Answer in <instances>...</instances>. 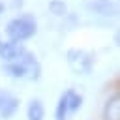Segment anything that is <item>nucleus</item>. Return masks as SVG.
<instances>
[{
	"mask_svg": "<svg viewBox=\"0 0 120 120\" xmlns=\"http://www.w3.org/2000/svg\"><path fill=\"white\" fill-rule=\"evenodd\" d=\"M38 32V21L34 15L30 13H22L15 19H11L6 26V34L11 41H24L28 38H32Z\"/></svg>",
	"mask_w": 120,
	"mask_h": 120,
	"instance_id": "obj_1",
	"label": "nucleus"
},
{
	"mask_svg": "<svg viewBox=\"0 0 120 120\" xmlns=\"http://www.w3.org/2000/svg\"><path fill=\"white\" fill-rule=\"evenodd\" d=\"M68 66L71 68L73 73L77 75H88L92 71V66H94V56L82 49H69L68 54Z\"/></svg>",
	"mask_w": 120,
	"mask_h": 120,
	"instance_id": "obj_2",
	"label": "nucleus"
},
{
	"mask_svg": "<svg viewBox=\"0 0 120 120\" xmlns=\"http://www.w3.org/2000/svg\"><path fill=\"white\" fill-rule=\"evenodd\" d=\"M19 107H21L19 98H15V96L0 90V118L2 120H11L17 114Z\"/></svg>",
	"mask_w": 120,
	"mask_h": 120,
	"instance_id": "obj_3",
	"label": "nucleus"
},
{
	"mask_svg": "<svg viewBox=\"0 0 120 120\" xmlns=\"http://www.w3.org/2000/svg\"><path fill=\"white\" fill-rule=\"evenodd\" d=\"M24 51H26V49H24L22 43H19V41H11V39L0 41V58H2L6 64L17 62V60L22 56Z\"/></svg>",
	"mask_w": 120,
	"mask_h": 120,
	"instance_id": "obj_4",
	"label": "nucleus"
},
{
	"mask_svg": "<svg viewBox=\"0 0 120 120\" xmlns=\"http://www.w3.org/2000/svg\"><path fill=\"white\" fill-rule=\"evenodd\" d=\"M19 62L24 66V69H26V77H28V79L38 81V79L41 77V66H39L38 58H36L32 52L24 51V52H22V56L19 58Z\"/></svg>",
	"mask_w": 120,
	"mask_h": 120,
	"instance_id": "obj_5",
	"label": "nucleus"
},
{
	"mask_svg": "<svg viewBox=\"0 0 120 120\" xmlns=\"http://www.w3.org/2000/svg\"><path fill=\"white\" fill-rule=\"evenodd\" d=\"M88 9H92L94 13H99L103 17H114L118 13V6L114 0H90L86 4Z\"/></svg>",
	"mask_w": 120,
	"mask_h": 120,
	"instance_id": "obj_6",
	"label": "nucleus"
},
{
	"mask_svg": "<svg viewBox=\"0 0 120 120\" xmlns=\"http://www.w3.org/2000/svg\"><path fill=\"white\" fill-rule=\"evenodd\" d=\"M101 120H120V96L118 94H112L103 109H101Z\"/></svg>",
	"mask_w": 120,
	"mask_h": 120,
	"instance_id": "obj_7",
	"label": "nucleus"
},
{
	"mask_svg": "<svg viewBox=\"0 0 120 120\" xmlns=\"http://www.w3.org/2000/svg\"><path fill=\"white\" fill-rule=\"evenodd\" d=\"M69 92H71V88L62 92V96L58 98V103L54 107V120H68L69 118Z\"/></svg>",
	"mask_w": 120,
	"mask_h": 120,
	"instance_id": "obj_8",
	"label": "nucleus"
},
{
	"mask_svg": "<svg viewBox=\"0 0 120 120\" xmlns=\"http://www.w3.org/2000/svg\"><path fill=\"white\" fill-rule=\"evenodd\" d=\"M26 118L28 120H45V105L39 98H34L28 101L26 107Z\"/></svg>",
	"mask_w": 120,
	"mask_h": 120,
	"instance_id": "obj_9",
	"label": "nucleus"
},
{
	"mask_svg": "<svg viewBox=\"0 0 120 120\" xmlns=\"http://www.w3.org/2000/svg\"><path fill=\"white\" fill-rule=\"evenodd\" d=\"M4 71H6V75H9L11 79H26V69H24V66H22L19 60L6 64V66H4Z\"/></svg>",
	"mask_w": 120,
	"mask_h": 120,
	"instance_id": "obj_10",
	"label": "nucleus"
},
{
	"mask_svg": "<svg viewBox=\"0 0 120 120\" xmlns=\"http://www.w3.org/2000/svg\"><path fill=\"white\" fill-rule=\"evenodd\" d=\"M49 9L56 17H66L68 15V6H66L64 0H51L49 2Z\"/></svg>",
	"mask_w": 120,
	"mask_h": 120,
	"instance_id": "obj_11",
	"label": "nucleus"
},
{
	"mask_svg": "<svg viewBox=\"0 0 120 120\" xmlns=\"http://www.w3.org/2000/svg\"><path fill=\"white\" fill-rule=\"evenodd\" d=\"M82 101H84V99H82V96L71 88V92H69V114L77 112V111L82 107Z\"/></svg>",
	"mask_w": 120,
	"mask_h": 120,
	"instance_id": "obj_12",
	"label": "nucleus"
},
{
	"mask_svg": "<svg viewBox=\"0 0 120 120\" xmlns=\"http://www.w3.org/2000/svg\"><path fill=\"white\" fill-rule=\"evenodd\" d=\"M0 13H4V4H0Z\"/></svg>",
	"mask_w": 120,
	"mask_h": 120,
	"instance_id": "obj_13",
	"label": "nucleus"
}]
</instances>
